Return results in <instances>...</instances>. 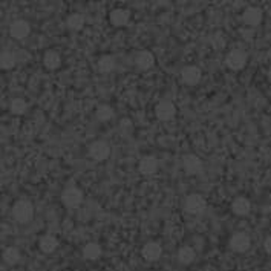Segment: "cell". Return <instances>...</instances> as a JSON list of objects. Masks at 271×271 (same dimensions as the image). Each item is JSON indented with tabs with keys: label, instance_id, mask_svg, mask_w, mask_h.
<instances>
[{
	"label": "cell",
	"instance_id": "cell-14",
	"mask_svg": "<svg viewBox=\"0 0 271 271\" xmlns=\"http://www.w3.org/2000/svg\"><path fill=\"white\" fill-rule=\"evenodd\" d=\"M135 65L138 69L141 71H147L150 69L153 65H155V57H153V54L150 51H141L137 59H135Z\"/></svg>",
	"mask_w": 271,
	"mask_h": 271
},
{
	"label": "cell",
	"instance_id": "cell-18",
	"mask_svg": "<svg viewBox=\"0 0 271 271\" xmlns=\"http://www.w3.org/2000/svg\"><path fill=\"white\" fill-rule=\"evenodd\" d=\"M130 13L127 10H114L111 13V23L114 26H124L129 23Z\"/></svg>",
	"mask_w": 271,
	"mask_h": 271
},
{
	"label": "cell",
	"instance_id": "cell-28",
	"mask_svg": "<svg viewBox=\"0 0 271 271\" xmlns=\"http://www.w3.org/2000/svg\"><path fill=\"white\" fill-rule=\"evenodd\" d=\"M268 80L271 81V68H269V71H268Z\"/></svg>",
	"mask_w": 271,
	"mask_h": 271
},
{
	"label": "cell",
	"instance_id": "cell-27",
	"mask_svg": "<svg viewBox=\"0 0 271 271\" xmlns=\"http://www.w3.org/2000/svg\"><path fill=\"white\" fill-rule=\"evenodd\" d=\"M263 248H265V251L271 256V236H268V238L265 239V242H263Z\"/></svg>",
	"mask_w": 271,
	"mask_h": 271
},
{
	"label": "cell",
	"instance_id": "cell-5",
	"mask_svg": "<svg viewBox=\"0 0 271 271\" xmlns=\"http://www.w3.org/2000/svg\"><path fill=\"white\" fill-rule=\"evenodd\" d=\"M245 63H247V56H245L242 51H239V49H235V51L229 52V56L225 59V65L232 71H241V69H244Z\"/></svg>",
	"mask_w": 271,
	"mask_h": 271
},
{
	"label": "cell",
	"instance_id": "cell-13",
	"mask_svg": "<svg viewBox=\"0 0 271 271\" xmlns=\"http://www.w3.org/2000/svg\"><path fill=\"white\" fill-rule=\"evenodd\" d=\"M143 257L146 259V260H158L159 257H161V254H162V248H161V245L158 244V242H147L144 247H143Z\"/></svg>",
	"mask_w": 271,
	"mask_h": 271
},
{
	"label": "cell",
	"instance_id": "cell-25",
	"mask_svg": "<svg viewBox=\"0 0 271 271\" xmlns=\"http://www.w3.org/2000/svg\"><path fill=\"white\" fill-rule=\"evenodd\" d=\"M68 26L74 31H80L84 26V16L83 14H72L68 17Z\"/></svg>",
	"mask_w": 271,
	"mask_h": 271
},
{
	"label": "cell",
	"instance_id": "cell-22",
	"mask_svg": "<svg viewBox=\"0 0 271 271\" xmlns=\"http://www.w3.org/2000/svg\"><path fill=\"white\" fill-rule=\"evenodd\" d=\"M4 260L8 265H16L20 260V251L16 247H8L4 251Z\"/></svg>",
	"mask_w": 271,
	"mask_h": 271
},
{
	"label": "cell",
	"instance_id": "cell-20",
	"mask_svg": "<svg viewBox=\"0 0 271 271\" xmlns=\"http://www.w3.org/2000/svg\"><path fill=\"white\" fill-rule=\"evenodd\" d=\"M97 68H98V71H100L101 74H109V72H112L114 68H115V60H114L111 56H103V57L98 60Z\"/></svg>",
	"mask_w": 271,
	"mask_h": 271
},
{
	"label": "cell",
	"instance_id": "cell-1",
	"mask_svg": "<svg viewBox=\"0 0 271 271\" xmlns=\"http://www.w3.org/2000/svg\"><path fill=\"white\" fill-rule=\"evenodd\" d=\"M34 216V207L31 201L28 199H20L14 204L13 207V218L20 222V224H28Z\"/></svg>",
	"mask_w": 271,
	"mask_h": 271
},
{
	"label": "cell",
	"instance_id": "cell-8",
	"mask_svg": "<svg viewBox=\"0 0 271 271\" xmlns=\"http://www.w3.org/2000/svg\"><path fill=\"white\" fill-rule=\"evenodd\" d=\"M202 72L198 66H187L181 71V80L187 86H195L201 81Z\"/></svg>",
	"mask_w": 271,
	"mask_h": 271
},
{
	"label": "cell",
	"instance_id": "cell-7",
	"mask_svg": "<svg viewBox=\"0 0 271 271\" xmlns=\"http://www.w3.org/2000/svg\"><path fill=\"white\" fill-rule=\"evenodd\" d=\"M250 245H251L250 236L245 235V233H235L232 236V239H230V247L236 253H245V251H248Z\"/></svg>",
	"mask_w": 271,
	"mask_h": 271
},
{
	"label": "cell",
	"instance_id": "cell-9",
	"mask_svg": "<svg viewBox=\"0 0 271 271\" xmlns=\"http://www.w3.org/2000/svg\"><path fill=\"white\" fill-rule=\"evenodd\" d=\"M29 32H31V26H29V23L25 22V20H16V22L11 23V26H10V34H11V37L16 38V40H23V38H26V37L29 35Z\"/></svg>",
	"mask_w": 271,
	"mask_h": 271
},
{
	"label": "cell",
	"instance_id": "cell-4",
	"mask_svg": "<svg viewBox=\"0 0 271 271\" xmlns=\"http://www.w3.org/2000/svg\"><path fill=\"white\" fill-rule=\"evenodd\" d=\"M62 201L66 207L69 208H77L81 205L83 202V192L77 187H69L63 192L62 195Z\"/></svg>",
	"mask_w": 271,
	"mask_h": 271
},
{
	"label": "cell",
	"instance_id": "cell-10",
	"mask_svg": "<svg viewBox=\"0 0 271 271\" xmlns=\"http://www.w3.org/2000/svg\"><path fill=\"white\" fill-rule=\"evenodd\" d=\"M183 166L189 175H198L202 170V161L196 155H186L183 158Z\"/></svg>",
	"mask_w": 271,
	"mask_h": 271
},
{
	"label": "cell",
	"instance_id": "cell-15",
	"mask_svg": "<svg viewBox=\"0 0 271 271\" xmlns=\"http://www.w3.org/2000/svg\"><path fill=\"white\" fill-rule=\"evenodd\" d=\"M41 253L44 254H52L54 251H56L59 248V241L56 236H52V235H46L40 239V244H38Z\"/></svg>",
	"mask_w": 271,
	"mask_h": 271
},
{
	"label": "cell",
	"instance_id": "cell-26",
	"mask_svg": "<svg viewBox=\"0 0 271 271\" xmlns=\"http://www.w3.org/2000/svg\"><path fill=\"white\" fill-rule=\"evenodd\" d=\"M25 111H26V103H25V100H22V98H14V100L11 101V112H13V114L22 115V114H25Z\"/></svg>",
	"mask_w": 271,
	"mask_h": 271
},
{
	"label": "cell",
	"instance_id": "cell-21",
	"mask_svg": "<svg viewBox=\"0 0 271 271\" xmlns=\"http://www.w3.org/2000/svg\"><path fill=\"white\" fill-rule=\"evenodd\" d=\"M178 260L183 263V265H189L195 260V250L192 247H181L179 251H178Z\"/></svg>",
	"mask_w": 271,
	"mask_h": 271
},
{
	"label": "cell",
	"instance_id": "cell-23",
	"mask_svg": "<svg viewBox=\"0 0 271 271\" xmlns=\"http://www.w3.org/2000/svg\"><path fill=\"white\" fill-rule=\"evenodd\" d=\"M0 66L5 71H10L16 66V56L10 51L2 52V57H0Z\"/></svg>",
	"mask_w": 271,
	"mask_h": 271
},
{
	"label": "cell",
	"instance_id": "cell-17",
	"mask_svg": "<svg viewBox=\"0 0 271 271\" xmlns=\"http://www.w3.org/2000/svg\"><path fill=\"white\" fill-rule=\"evenodd\" d=\"M43 65L49 69V71H54L57 69L60 65H62V59H60V54L56 52V51H48L43 57Z\"/></svg>",
	"mask_w": 271,
	"mask_h": 271
},
{
	"label": "cell",
	"instance_id": "cell-16",
	"mask_svg": "<svg viewBox=\"0 0 271 271\" xmlns=\"http://www.w3.org/2000/svg\"><path fill=\"white\" fill-rule=\"evenodd\" d=\"M232 210L236 216H247L251 210V202L244 196L236 198L232 204Z\"/></svg>",
	"mask_w": 271,
	"mask_h": 271
},
{
	"label": "cell",
	"instance_id": "cell-3",
	"mask_svg": "<svg viewBox=\"0 0 271 271\" xmlns=\"http://www.w3.org/2000/svg\"><path fill=\"white\" fill-rule=\"evenodd\" d=\"M176 107L172 101H159L155 107V115L161 121H169L175 117Z\"/></svg>",
	"mask_w": 271,
	"mask_h": 271
},
{
	"label": "cell",
	"instance_id": "cell-6",
	"mask_svg": "<svg viewBox=\"0 0 271 271\" xmlns=\"http://www.w3.org/2000/svg\"><path fill=\"white\" fill-rule=\"evenodd\" d=\"M89 155L95 161H104L111 155V147L107 146V143H104V141H95L89 147Z\"/></svg>",
	"mask_w": 271,
	"mask_h": 271
},
{
	"label": "cell",
	"instance_id": "cell-19",
	"mask_svg": "<svg viewBox=\"0 0 271 271\" xmlns=\"http://www.w3.org/2000/svg\"><path fill=\"white\" fill-rule=\"evenodd\" d=\"M101 256V247L95 242H89L83 248V257L87 260H97Z\"/></svg>",
	"mask_w": 271,
	"mask_h": 271
},
{
	"label": "cell",
	"instance_id": "cell-2",
	"mask_svg": "<svg viewBox=\"0 0 271 271\" xmlns=\"http://www.w3.org/2000/svg\"><path fill=\"white\" fill-rule=\"evenodd\" d=\"M205 207H207V202L201 195H189L186 198L184 208L190 214H201V213H204Z\"/></svg>",
	"mask_w": 271,
	"mask_h": 271
},
{
	"label": "cell",
	"instance_id": "cell-12",
	"mask_svg": "<svg viewBox=\"0 0 271 271\" xmlns=\"http://www.w3.org/2000/svg\"><path fill=\"white\" fill-rule=\"evenodd\" d=\"M262 17H263V13L260 8H256V7H250L244 11L242 14V20L247 26H257L260 22H262Z\"/></svg>",
	"mask_w": 271,
	"mask_h": 271
},
{
	"label": "cell",
	"instance_id": "cell-11",
	"mask_svg": "<svg viewBox=\"0 0 271 271\" xmlns=\"http://www.w3.org/2000/svg\"><path fill=\"white\" fill-rule=\"evenodd\" d=\"M138 169H140L141 175H146V176L155 175L156 170H158V159L152 155H147V156L141 158Z\"/></svg>",
	"mask_w": 271,
	"mask_h": 271
},
{
	"label": "cell",
	"instance_id": "cell-24",
	"mask_svg": "<svg viewBox=\"0 0 271 271\" xmlns=\"http://www.w3.org/2000/svg\"><path fill=\"white\" fill-rule=\"evenodd\" d=\"M95 115H97V120H98V121L104 123V121H109V120L114 117V111H112L111 106L103 104V106H100L98 109H97Z\"/></svg>",
	"mask_w": 271,
	"mask_h": 271
}]
</instances>
